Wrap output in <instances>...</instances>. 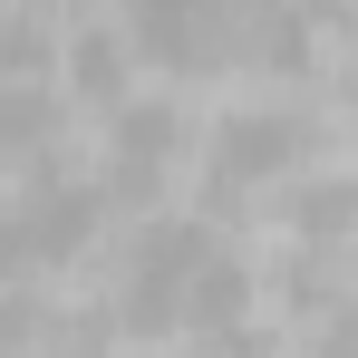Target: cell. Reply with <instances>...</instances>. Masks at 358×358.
Returning a JSON list of instances; mask_svg holds the SVG:
<instances>
[{
    "mask_svg": "<svg viewBox=\"0 0 358 358\" xmlns=\"http://www.w3.org/2000/svg\"><path fill=\"white\" fill-rule=\"evenodd\" d=\"M39 145H59V97H49V87L0 78V175L39 165Z\"/></svg>",
    "mask_w": 358,
    "mask_h": 358,
    "instance_id": "6",
    "label": "cell"
},
{
    "mask_svg": "<svg viewBox=\"0 0 358 358\" xmlns=\"http://www.w3.org/2000/svg\"><path fill=\"white\" fill-rule=\"evenodd\" d=\"M339 213H349V175L281 184V223H300V242H310V252H339Z\"/></svg>",
    "mask_w": 358,
    "mask_h": 358,
    "instance_id": "8",
    "label": "cell"
},
{
    "mask_svg": "<svg viewBox=\"0 0 358 358\" xmlns=\"http://www.w3.org/2000/svg\"><path fill=\"white\" fill-rule=\"evenodd\" d=\"M252 310V271L233 262V242L213 223H184V213H155L136 223L117 252V329L155 339V329H233Z\"/></svg>",
    "mask_w": 358,
    "mask_h": 358,
    "instance_id": "1",
    "label": "cell"
},
{
    "mask_svg": "<svg viewBox=\"0 0 358 358\" xmlns=\"http://www.w3.org/2000/svg\"><path fill=\"white\" fill-rule=\"evenodd\" d=\"M59 29L49 10H0V78H20V87H39L49 68H59Z\"/></svg>",
    "mask_w": 358,
    "mask_h": 358,
    "instance_id": "7",
    "label": "cell"
},
{
    "mask_svg": "<svg viewBox=\"0 0 358 358\" xmlns=\"http://www.w3.org/2000/svg\"><path fill=\"white\" fill-rule=\"evenodd\" d=\"M59 68L78 97H97V107H126L136 87V49H126V20H78V29H59Z\"/></svg>",
    "mask_w": 358,
    "mask_h": 358,
    "instance_id": "5",
    "label": "cell"
},
{
    "mask_svg": "<svg viewBox=\"0 0 358 358\" xmlns=\"http://www.w3.org/2000/svg\"><path fill=\"white\" fill-rule=\"evenodd\" d=\"M97 320L87 310H59L39 291H0V358H97Z\"/></svg>",
    "mask_w": 358,
    "mask_h": 358,
    "instance_id": "4",
    "label": "cell"
},
{
    "mask_svg": "<svg viewBox=\"0 0 358 358\" xmlns=\"http://www.w3.org/2000/svg\"><path fill=\"white\" fill-rule=\"evenodd\" d=\"M203 145H213V155H203V194H213V203H242L252 184H291V165L320 145V126L300 117V107H281V97H252L233 117H213Z\"/></svg>",
    "mask_w": 358,
    "mask_h": 358,
    "instance_id": "2",
    "label": "cell"
},
{
    "mask_svg": "<svg viewBox=\"0 0 358 358\" xmlns=\"http://www.w3.org/2000/svg\"><path fill=\"white\" fill-rule=\"evenodd\" d=\"M175 155H184V107H165V97H126V107H107V175H97V194L145 203V194L165 184Z\"/></svg>",
    "mask_w": 358,
    "mask_h": 358,
    "instance_id": "3",
    "label": "cell"
}]
</instances>
